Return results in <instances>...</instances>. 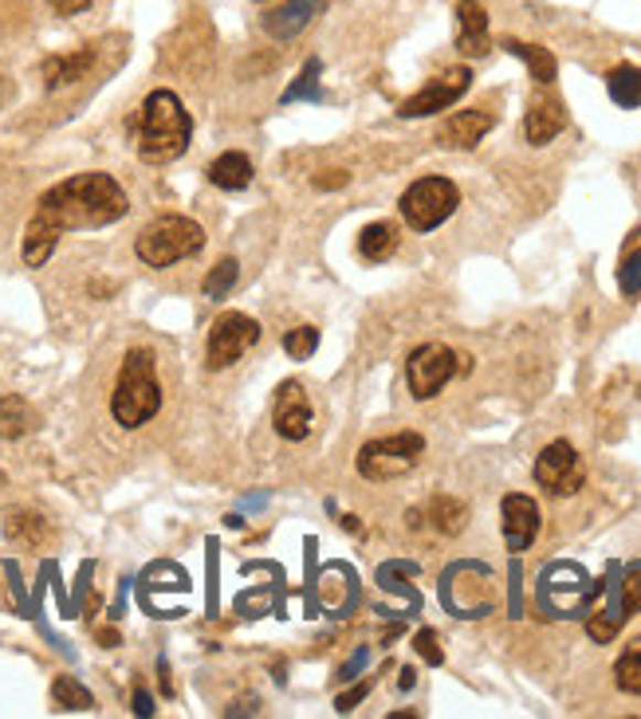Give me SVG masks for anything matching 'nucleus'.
Here are the masks:
<instances>
[{
  "label": "nucleus",
  "instance_id": "f257e3e1",
  "mask_svg": "<svg viewBox=\"0 0 641 719\" xmlns=\"http://www.w3.org/2000/svg\"><path fill=\"white\" fill-rule=\"evenodd\" d=\"M130 213L127 190L110 173H75L40 197L32 221L47 233H83V228H107Z\"/></svg>",
  "mask_w": 641,
  "mask_h": 719
},
{
  "label": "nucleus",
  "instance_id": "f03ea898",
  "mask_svg": "<svg viewBox=\"0 0 641 719\" xmlns=\"http://www.w3.org/2000/svg\"><path fill=\"white\" fill-rule=\"evenodd\" d=\"M130 130H135L138 158L162 165L190 150L193 118H190V110L181 107V99L173 90H154V95L142 103V110L135 115Z\"/></svg>",
  "mask_w": 641,
  "mask_h": 719
},
{
  "label": "nucleus",
  "instance_id": "7ed1b4c3",
  "mask_svg": "<svg viewBox=\"0 0 641 719\" xmlns=\"http://www.w3.org/2000/svg\"><path fill=\"white\" fill-rule=\"evenodd\" d=\"M162 409V386H158L154 354L135 346L122 358L118 369V386L110 394V414L122 429H142L146 421H154Z\"/></svg>",
  "mask_w": 641,
  "mask_h": 719
},
{
  "label": "nucleus",
  "instance_id": "20e7f679",
  "mask_svg": "<svg viewBox=\"0 0 641 719\" xmlns=\"http://www.w3.org/2000/svg\"><path fill=\"white\" fill-rule=\"evenodd\" d=\"M205 248V228L190 216H158L135 240V253L146 268H173L178 260H190Z\"/></svg>",
  "mask_w": 641,
  "mask_h": 719
},
{
  "label": "nucleus",
  "instance_id": "39448f33",
  "mask_svg": "<svg viewBox=\"0 0 641 719\" xmlns=\"http://www.w3.org/2000/svg\"><path fill=\"white\" fill-rule=\"evenodd\" d=\"M421 452H425L421 432H394V437H378V441L362 444L354 464H359V476L374 480V484H386V480H398L406 472H414Z\"/></svg>",
  "mask_w": 641,
  "mask_h": 719
},
{
  "label": "nucleus",
  "instance_id": "423d86ee",
  "mask_svg": "<svg viewBox=\"0 0 641 719\" xmlns=\"http://www.w3.org/2000/svg\"><path fill=\"white\" fill-rule=\"evenodd\" d=\"M457 205H461V193H457V185H452L449 178L414 181L398 201L402 216H406V225L414 228V233H434V228H441L445 221L457 213Z\"/></svg>",
  "mask_w": 641,
  "mask_h": 719
},
{
  "label": "nucleus",
  "instance_id": "0eeeda50",
  "mask_svg": "<svg viewBox=\"0 0 641 719\" xmlns=\"http://www.w3.org/2000/svg\"><path fill=\"white\" fill-rule=\"evenodd\" d=\"M602 590L598 582H590L587 570L575 567V562H552L539 578V602L547 613H559V618H578V610Z\"/></svg>",
  "mask_w": 641,
  "mask_h": 719
},
{
  "label": "nucleus",
  "instance_id": "6e6552de",
  "mask_svg": "<svg viewBox=\"0 0 641 719\" xmlns=\"http://www.w3.org/2000/svg\"><path fill=\"white\" fill-rule=\"evenodd\" d=\"M260 342V323L241 311H225L217 323L209 326V342H205V366L209 369H228L233 362H241L244 354L253 351Z\"/></svg>",
  "mask_w": 641,
  "mask_h": 719
},
{
  "label": "nucleus",
  "instance_id": "1a4fd4ad",
  "mask_svg": "<svg viewBox=\"0 0 641 719\" xmlns=\"http://www.w3.org/2000/svg\"><path fill=\"white\" fill-rule=\"evenodd\" d=\"M457 369H461V358H457L449 346H441V342H425V346H417L406 362L409 394H414L417 401H429V397H437L452 378H457Z\"/></svg>",
  "mask_w": 641,
  "mask_h": 719
},
{
  "label": "nucleus",
  "instance_id": "9d476101",
  "mask_svg": "<svg viewBox=\"0 0 641 719\" xmlns=\"http://www.w3.org/2000/svg\"><path fill=\"white\" fill-rule=\"evenodd\" d=\"M535 484L552 495H575L578 487L587 484V472H583V460H578L575 444H567V441L547 444V449L535 457Z\"/></svg>",
  "mask_w": 641,
  "mask_h": 719
},
{
  "label": "nucleus",
  "instance_id": "9b49d317",
  "mask_svg": "<svg viewBox=\"0 0 641 719\" xmlns=\"http://www.w3.org/2000/svg\"><path fill=\"white\" fill-rule=\"evenodd\" d=\"M469 87H472V72H469V67H452V72H445L441 79H434L429 87L417 90L414 99L402 103L398 115L402 118H425V115H437V110H449L452 103L461 99Z\"/></svg>",
  "mask_w": 641,
  "mask_h": 719
},
{
  "label": "nucleus",
  "instance_id": "f8f14e48",
  "mask_svg": "<svg viewBox=\"0 0 641 719\" xmlns=\"http://www.w3.org/2000/svg\"><path fill=\"white\" fill-rule=\"evenodd\" d=\"M500 523H504L508 550H512V555H524V550L535 543V535H539V504L524 492L504 495V504H500Z\"/></svg>",
  "mask_w": 641,
  "mask_h": 719
},
{
  "label": "nucleus",
  "instance_id": "ddd939ff",
  "mask_svg": "<svg viewBox=\"0 0 641 719\" xmlns=\"http://www.w3.org/2000/svg\"><path fill=\"white\" fill-rule=\"evenodd\" d=\"M311 401H308V389L299 386V382H284L276 389V409H271V425L280 432L284 441H303L311 432Z\"/></svg>",
  "mask_w": 641,
  "mask_h": 719
},
{
  "label": "nucleus",
  "instance_id": "4468645a",
  "mask_svg": "<svg viewBox=\"0 0 641 719\" xmlns=\"http://www.w3.org/2000/svg\"><path fill=\"white\" fill-rule=\"evenodd\" d=\"M626 593H622V567L618 562H610L606 567V610L595 613V618L587 621V633L598 641V645H606V641H615L618 630L626 625Z\"/></svg>",
  "mask_w": 641,
  "mask_h": 719
},
{
  "label": "nucleus",
  "instance_id": "2eb2a0df",
  "mask_svg": "<svg viewBox=\"0 0 641 719\" xmlns=\"http://www.w3.org/2000/svg\"><path fill=\"white\" fill-rule=\"evenodd\" d=\"M496 127V115L492 110H461V115H452L441 130H437V142L445 150H477L480 138L488 130Z\"/></svg>",
  "mask_w": 641,
  "mask_h": 719
},
{
  "label": "nucleus",
  "instance_id": "dca6fc26",
  "mask_svg": "<svg viewBox=\"0 0 641 719\" xmlns=\"http://www.w3.org/2000/svg\"><path fill=\"white\" fill-rule=\"evenodd\" d=\"M327 0H288V4H280V9H271L268 17H264V32H268L271 40H296L303 28H311V20L323 12Z\"/></svg>",
  "mask_w": 641,
  "mask_h": 719
},
{
  "label": "nucleus",
  "instance_id": "f3484780",
  "mask_svg": "<svg viewBox=\"0 0 641 719\" xmlns=\"http://www.w3.org/2000/svg\"><path fill=\"white\" fill-rule=\"evenodd\" d=\"M457 47L464 55H484L488 52V12L480 0H461L457 4Z\"/></svg>",
  "mask_w": 641,
  "mask_h": 719
},
{
  "label": "nucleus",
  "instance_id": "a211bd4d",
  "mask_svg": "<svg viewBox=\"0 0 641 719\" xmlns=\"http://www.w3.org/2000/svg\"><path fill=\"white\" fill-rule=\"evenodd\" d=\"M563 127H567V110H563V103L535 99L532 110H527V118H524V138L532 146H547L563 135Z\"/></svg>",
  "mask_w": 641,
  "mask_h": 719
},
{
  "label": "nucleus",
  "instance_id": "6ab92c4d",
  "mask_svg": "<svg viewBox=\"0 0 641 719\" xmlns=\"http://www.w3.org/2000/svg\"><path fill=\"white\" fill-rule=\"evenodd\" d=\"M90 67H95V52H90V47H83V52H67V55H47L44 60V87L60 90V87H67V83H79Z\"/></svg>",
  "mask_w": 641,
  "mask_h": 719
},
{
  "label": "nucleus",
  "instance_id": "aec40b11",
  "mask_svg": "<svg viewBox=\"0 0 641 719\" xmlns=\"http://www.w3.org/2000/svg\"><path fill=\"white\" fill-rule=\"evenodd\" d=\"M4 539L17 543V547H24V550H40L52 539V527H47V519L36 512H12V515H4Z\"/></svg>",
  "mask_w": 641,
  "mask_h": 719
},
{
  "label": "nucleus",
  "instance_id": "412c9836",
  "mask_svg": "<svg viewBox=\"0 0 641 719\" xmlns=\"http://www.w3.org/2000/svg\"><path fill=\"white\" fill-rule=\"evenodd\" d=\"M209 181H213L217 190H225V193H241V190H248V185H253V162H248L241 150H228V153H221L217 162L209 165Z\"/></svg>",
  "mask_w": 641,
  "mask_h": 719
},
{
  "label": "nucleus",
  "instance_id": "4be33fe9",
  "mask_svg": "<svg viewBox=\"0 0 641 719\" xmlns=\"http://www.w3.org/2000/svg\"><path fill=\"white\" fill-rule=\"evenodd\" d=\"M36 429V414H32V405L20 401L12 394H0V437L4 441H17L24 432Z\"/></svg>",
  "mask_w": 641,
  "mask_h": 719
},
{
  "label": "nucleus",
  "instance_id": "5701e85b",
  "mask_svg": "<svg viewBox=\"0 0 641 719\" xmlns=\"http://www.w3.org/2000/svg\"><path fill=\"white\" fill-rule=\"evenodd\" d=\"M425 515H429L434 530H441V535H461L464 523H469V507H464L461 500H452V495H434L429 507H425Z\"/></svg>",
  "mask_w": 641,
  "mask_h": 719
},
{
  "label": "nucleus",
  "instance_id": "b1692460",
  "mask_svg": "<svg viewBox=\"0 0 641 719\" xmlns=\"http://www.w3.org/2000/svg\"><path fill=\"white\" fill-rule=\"evenodd\" d=\"M394 248H398V228L386 225V221H378V225H366L359 233V253L366 256L371 264H382L394 256Z\"/></svg>",
  "mask_w": 641,
  "mask_h": 719
},
{
  "label": "nucleus",
  "instance_id": "393cba45",
  "mask_svg": "<svg viewBox=\"0 0 641 719\" xmlns=\"http://www.w3.org/2000/svg\"><path fill=\"white\" fill-rule=\"evenodd\" d=\"M606 90H610V99L622 110L641 107V67H633V64L615 67V72L606 75Z\"/></svg>",
  "mask_w": 641,
  "mask_h": 719
},
{
  "label": "nucleus",
  "instance_id": "a878e982",
  "mask_svg": "<svg viewBox=\"0 0 641 719\" xmlns=\"http://www.w3.org/2000/svg\"><path fill=\"white\" fill-rule=\"evenodd\" d=\"M504 47L512 55H520L527 67H532V79L535 83H555V75H559V64H555V55L547 52V47H539V44H520V40H504Z\"/></svg>",
  "mask_w": 641,
  "mask_h": 719
},
{
  "label": "nucleus",
  "instance_id": "bb28decb",
  "mask_svg": "<svg viewBox=\"0 0 641 719\" xmlns=\"http://www.w3.org/2000/svg\"><path fill=\"white\" fill-rule=\"evenodd\" d=\"M615 680L626 696H641V637H633L622 648V656H618L615 665Z\"/></svg>",
  "mask_w": 641,
  "mask_h": 719
},
{
  "label": "nucleus",
  "instance_id": "cd10ccee",
  "mask_svg": "<svg viewBox=\"0 0 641 719\" xmlns=\"http://www.w3.org/2000/svg\"><path fill=\"white\" fill-rule=\"evenodd\" d=\"M52 700L60 704V708H67V711H87V708H95V696L83 688L75 676H55V684H52Z\"/></svg>",
  "mask_w": 641,
  "mask_h": 719
},
{
  "label": "nucleus",
  "instance_id": "c85d7f7f",
  "mask_svg": "<svg viewBox=\"0 0 641 719\" xmlns=\"http://www.w3.org/2000/svg\"><path fill=\"white\" fill-rule=\"evenodd\" d=\"M319 72H323V64H319V60H308V67H303V72L296 75V83L284 90L280 103H299V99L323 103V90H319Z\"/></svg>",
  "mask_w": 641,
  "mask_h": 719
},
{
  "label": "nucleus",
  "instance_id": "c756f323",
  "mask_svg": "<svg viewBox=\"0 0 641 719\" xmlns=\"http://www.w3.org/2000/svg\"><path fill=\"white\" fill-rule=\"evenodd\" d=\"M284 351H288V358L308 362L319 351V331L316 326H296V331L284 334Z\"/></svg>",
  "mask_w": 641,
  "mask_h": 719
},
{
  "label": "nucleus",
  "instance_id": "7c9ffc66",
  "mask_svg": "<svg viewBox=\"0 0 641 719\" xmlns=\"http://www.w3.org/2000/svg\"><path fill=\"white\" fill-rule=\"evenodd\" d=\"M236 276H241V268H236V260H221L217 268L209 271L205 276V299H225L228 291H233V283H236Z\"/></svg>",
  "mask_w": 641,
  "mask_h": 719
},
{
  "label": "nucleus",
  "instance_id": "2f4dec72",
  "mask_svg": "<svg viewBox=\"0 0 641 719\" xmlns=\"http://www.w3.org/2000/svg\"><path fill=\"white\" fill-rule=\"evenodd\" d=\"M618 288H622L626 299L641 296V248L622 260V268H618Z\"/></svg>",
  "mask_w": 641,
  "mask_h": 719
},
{
  "label": "nucleus",
  "instance_id": "473e14b6",
  "mask_svg": "<svg viewBox=\"0 0 641 719\" xmlns=\"http://www.w3.org/2000/svg\"><path fill=\"white\" fill-rule=\"evenodd\" d=\"M622 593H626V613L641 610V562H630L622 570Z\"/></svg>",
  "mask_w": 641,
  "mask_h": 719
},
{
  "label": "nucleus",
  "instance_id": "72a5a7b5",
  "mask_svg": "<svg viewBox=\"0 0 641 719\" xmlns=\"http://www.w3.org/2000/svg\"><path fill=\"white\" fill-rule=\"evenodd\" d=\"M417 656H421V661H429V665H441L445 661V653H441V645H437V633L434 630H421L417 633Z\"/></svg>",
  "mask_w": 641,
  "mask_h": 719
},
{
  "label": "nucleus",
  "instance_id": "f704fd0d",
  "mask_svg": "<svg viewBox=\"0 0 641 719\" xmlns=\"http://www.w3.org/2000/svg\"><path fill=\"white\" fill-rule=\"evenodd\" d=\"M371 688H374V680H359V684L351 688V693L334 696V708H339V711H354V704L366 700V696H371Z\"/></svg>",
  "mask_w": 641,
  "mask_h": 719
},
{
  "label": "nucleus",
  "instance_id": "c9c22d12",
  "mask_svg": "<svg viewBox=\"0 0 641 719\" xmlns=\"http://www.w3.org/2000/svg\"><path fill=\"white\" fill-rule=\"evenodd\" d=\"M346 181H351V173H343V170H323L316 178V190H343Z\"/></svg>",
  "mask_w": 641,
  "mask_h": 719
},
{
  "label": "nucleus",
  "instance_id": "e433bc0d",
  "mask_svg": "<svg viewBox=\"0 0 641 719\" xmlns=\"http://www.w3.org/2000/svg\"><path fill=\"white\" fill-rule=\"evenodd\" d=\"M366 661H371V653H366V648H359V653H354L351 661H346V665L339 668V680H354V676H359L362 668H366Z\"/></svg>",
  "mask_w": 641,
  "mask_h": 719
},
{
  "label": "nucleus",
  "instance_id": "4c0bfd02",
  "mask_svg": "<svg viewBox=\"0 0 641 719\" xmlns=\"http://www.w3.org/2000/svg\"><path fill=\"white\" fill-rule=\"evenodd\" d=\"M47 4H52V9L60 12V17H75V12L87 9L90 0H47Z\"/></svg>",
  "mask_w": 641,
  "mask_h": 719
},
{
  "label": "nucleus",
  "instance_id": "58836bf2",
  "mask_svg": "<svg viewBox=\"0 0 641 719\" xmlns=\"http://www.w3.org/2000/svg\"><path fill=\"white\" fill-rule=\"evenodd\" d=\"M135 711H138V716H154V700H150L142 688L135 693Z\"/></svg>",
  "mask_w": 641,
  "mask_h": 719
},
{
  "label": "nucleus",
  "instance_id": "ea45409f",
  "mask_svg": "<svg viewBox=\"0 0 641 719\" xmlns=\"http://www.w3.org/2000/svg\"><path fill=\"white\" fill-rule=\"evenodd\" d=\"M398 684H402V693H409V688L417 684V673H414V668H402V680H398Z\"/></svg>",
  "mask_w": 641,
  "mask_h": 719
}]
</instances>
